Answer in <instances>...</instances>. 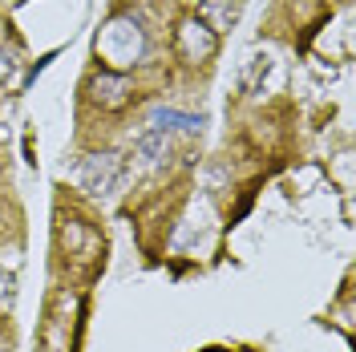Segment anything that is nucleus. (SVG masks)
Wrapping results in <instances>:
<instances>
[{"label":"nucleus","instance_id":"f257e3e1","mask_svg":"<svg viewBox=\"0 0 356 352\" xmlns=\"http://www.w3.org/2000/svg\"><path fill=\"white\" fill-rule=\"evenodd\" d=\"M215 49H219V37L211 33V24L199 21V17L182 21V29H178V53H182V61H207V57H215Z\"/></svg>","mask_w":356,"mask_h":352},{"label":"nucleus","instance_id":"f03ea898","mask_svg":"<svg viewBox=\"0 0 356 352\" xmlns=\"http://www.w3.org/2000/svg\"><path fill=\"white\" fill-rule=\"evenodd\" d=\"M77 178H81V186H89V191H110V182L118 178V158L113 154H89L86 162H81Z\"/></svg>","mask_w":356,"mask_h":352},{"label":"nucleus","instance_id":"7ed1b4c3","mask_svg":"<svg viewBox=\"0 0 356 352\" xmlns=\"http://www.w3.org/2000/svg\"><path fill=\"white\" fill-rule=\"evenodd\" d=\"M150 130H158V134H170V130L195 134V130H202V118L182 113V110H154L150 113Z\"/></svg>","mask_w":356,"mask_h":352}]
</instances>
